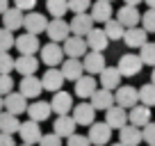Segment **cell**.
<instances>
[{
	"label": "cell",
	"mask_w": 155,
	"mask_h": 146,
	"mask_svg": "<svg viewBox=\"0 0 155 146\" xmlns=\"http://www.w3.org/2000/svg\"><path fill=\"white\" fill-rule=\"evenodd\" d=\"M89 103H91L94 107H96V112L101 110V112H107L112 105H114V91H110V89H96V91L91 94V98H89Z\"/></svg>",
	"instance_id": "484cf974"
},
{
	"label": "cell",
	"mask_w": 155,
	"mask_h": 146,
	"mask_svg": "<svg viewBox=\"0 0 155 146\" xmlns=\"http://www.w3.org/2000/svg\"><path fill=\"white\" fill-rule=\"evenodd\" d=\"M75 119L71 117V114H59L57 119H55L53 123V132H57L62 139H66V137H71L73 132H75Z\"/></svg>",
	"instance_id": "83f0119b"
},
{
	"label": "cell",
	"mask_w": 155,
	"mask_h": 146,
	"mask_svg": "<svg viewBox=\"0 0 155 146\" xmlns=\"http://www.w3.org/2000/svg\"><path fill=\"white\" fill-rule=\"evenodd\" d=\"M84 39H87V48L89 50H98V53H103V50L107 48V44H110V37L105 34L103 28H91Z\"/></svg>",
	"instance_id": "603a6c76"
},
{
	"label": "cell",
	"mask_w": 155,
	"mask_h": 146,
	"mask_svg": "<svg viewBox=\"0 0 155 146\" xmlns=\"http://www.w3.org/2000/svg\"><path fill=\"white\" fill-rule=\"evenodd\" d=\"M9 91H14V80L9 73H0V96H7Z\"/></svg>",
	"instance_id": "ab89813d"
},
{
	"label": "cell",
	"mask_w": 155,
	"mask_h": 146,
	"mask_svg": "<svg viewBox=\"0 0 155 146\" xmlns=\"http://www.w3.org/2000/svg\"><path fill=\"white\" fill-rule=\"evenodd\" d=\"M105 34L110 37V41H121L123 39V34H126V28H123L121 23L116 18H110V21H105Z\"/></svg>",
	"instance_id": "d6a6232c"
},
{
	"label": "cell",
	"mask_w": 155,
	"mask_h": 146,
	"mask_svg": "<svg viewBox=\"0 0 155 146\" xmlns=\"http://www.w3.org/2000/svg\"><path fill=\"white\" fill-rule=\"evenodd\" d=\"M71 112H73L71 117L75 119L78 126H91L96 121V107L91 103H78V105H73Z\"/></svg>",
	"instance_id": "5b68a950"
},
{
	"label": "cell",
	"mask_w": 155,
	"mask_h": 146,
	"mask_svg": "<svg viewBox=\"0 0 155 146\" xmlns=\"http://www.w3.org/2000/svg\"><path fill=\"white\" fill-rule=\"evenodd\" d=\"M2 28H7V30H12V32H16V30H21L23 28V18H25V14H23V9H18V7H9L7 12H2Z\"/></svg>",
	"instance_id": "d4e9b609"
},
{
	"label": "cell",
	"mask_w": 155,
	"mask_h": 146,
	"mask_svg": "<svg viewBox=\"0 0 155 146\" xmlns=\"http://www.w3.org/2000/svg\"><path fill=\"white\" fill-rule=\"evenodd\" d=\"M53 114V107H50V103H46V101H34V103H30L28 105V117L32 119V121H46V119Z\"/></svg>",
	"instance_id": "f546056e"
},
{
	"label": "cell",
	"mask_w": 155,
	"mask_h": 146,
	"mask_svg": "<svg viewBox=\"0 0 155 146\" xmlns=\"http://www.w3.org/2000/svg\"><path fill=\"white\" fill-rule=\"evenodd\" d=\"M21 146H34V144H25V141H23V144H21Z\"/></svg>",
	"instance_id": "db71d44e"
},
{
	"label": "cell",
	"mask_w": 155,
	"mask_h": 146,
	"mask_svg": "<svg viewBox=\"0 0 155 146\" xmlns=\"http://www.w3.org/2000/svg\"><path fill=\"white\" fill-rule=\"evenodd\" d=\"M89 141H91L94 146H105L110 144L112 139V128L107 126V121H94L91 126H89Z\"/></svg>",
	"instance_id": "7a4b0ae2"
},
{
	"label": "cell",
	"mask_w": 155,
	"mask_h": 146,
	"mask_svg": "<svg viewBox=\"0 0 155 146\" xmlns=\"http://www.w3.org/2000/svg\"><path fill=\"white\" fill-rule=\"evenodd\" d=\"M5 98V110L7 112H12V114H23V112H28V98L23 96L21 91H9L7 96H2Z\"/></svg>",
	"instance_id": "e0dca14e"
},
{
	"label": "cell",
	"mask_w": 155,
	"mask_h": 146,
	"mask_svg": "<svg viewBox=\"0 0 155 146\" xmlns=\"http://www.w3.org/2000/svg\"><path fill=\"white\" fill-rule=\"evenodd\" d=\"M18 91L23 94L25 98H39L41 91H44V85H41V78L37 75H23L18 85Z\"/></svg>",
	"instance_id": "8fae6325"
},
{
	"label": "cell",
	"mask_w": 155,
	"mask_h": 146,
	"mask_svg": "<svg viewBox=\"0 0 155 146\" xmlns=\"http://www.w3.org/2000/svg\"><path fill=\"white\" fill-rule=\"evenodd\" d=\"M121 71H119V66H105L101 73H98V82H101L103 89H110V91H114L116 87H121Z\"/></svg>",
	"instance_id": "30bf717a"
},
{
	"label": "cell",
	"mask_w": 155,
	"mask_h": 146,
	"mask_svg": "<svg viewBox=\"0 0 155 146\" xmlns=\"http://www.w3.org/2000/svg\"><path fill=\"white\" fill-rule=\"evenodd\" d=\"M50 107H53V112L57 114H71V110H73V98H71V94L68 91H55V96H53V101H50Z\"/></svg>",
	"instance_id": "4316f807"
},
{
	"label": "cell",
	"mask_w": 155,
	"mask_h": 146,
	"mask_svg": "<svg viewBox=\"0 0 155 146\" xmlns=\"http://www.w3.org/2000/svg\"><path fill=\"white\" fill-rule=\"evenodd\" d=\"M64 73L57 66H48V71L41 75V85H44V91H59L64 87Z\"/></svg>",
	"instance_id": "52a82bcc"
},
{
	"label": "cell",
	"mask_w": 155,
	"mask_h": 146,
	"mask_svg": "<svg viewBox=\"0 0 155 146\" xmlns=\"http://www.w3.org/2000/svg\"><path fill=\"white\" fill-rule=\"evenodd\" d=\"M39 48H41V44H39L37 34L25 32V34H21V37H16V50H18L21 55H34Z\"/></svg>",
	"instance_id": "cb8c5ba5"
},
{
	"label": "cell",
	"mask_w": 155,
	"mask_h": 146,
	"mask_svg": "<svg viewBox=\"0 0 155 146\" xmlns=\"http://www.w3.org/2000/svg\"><path fill=\"white\" fill-rule=\"evenodd\" d=\"M116 21H119L123 28H135V25L141 23V14H139V9H137L135 5H123L116 12Z\"/></svg>",
	"instance_id": "7c38bea8"
},
{
	"label": "cell",
	"mask_w": 155,
	"mask_h": 146,
	"mask_svg": "<svg viewBox=\"0 0 155 146\" xmlns=\"http://www.w3.org/2000/svg\"><path fill=\"white\" fill-rule=\"evenodd\" d=\"M59 68H62L64 78L73 80V82H75L78 78H82V75H84V66H82V59H80V57H66Z\"/></svg>",
	"instance_id": "44dd1931"
},
{
	"label": "cell",
	"mask_w": 155,
	"mask_h": 146,
	"mask_svg": "<svg viewBox=\"0 0 155 146\" xmlns=\"http://www.w3.org/2000/svg\"><path fill=\"white\" fill-rule=\"evenodd\" d=\"M37 68H39V59L34 55H18L14 71H18L21 75H34Z\"/></svg>",
	"instance_id": "4dcf8cb0"
},
{
	"label": "cell",
	"mask_w": 155,
	"mask_h": 146,
	"mask_svg": "<svg viewBox=\"0 0 155 146\" xmlns=\"http://www.w3.org/2000/svg\"><path fill=\"white\" fill-rule=\"evenodd\" d=\"M139 2H144V0H123V5H139Z\"/></svg>",
	"instance_id": "c3c4849f"
},
{
	"label": "cell",
	"mask_w": 155,
	"mask_h": 146,
	"mask_svg": "<svg viewBox=\"0 0 155 146\" xmlns=\"http://www.w3.org/2000/svg\"><path fill=\"white\" fill-rule=\"evenodd\" d=\"M148 146H155V144H148Z\"/></svg>",
	"instance_id": "11a10c76"
},
{
	"label": "cell",
	"mask_w": 155,
	"mask_h": 146,
	"mask_svg": "<svg viewBox=\"0 0 155 146\" xmlns=\"http://www.w3.org/2000/svg\"><path fill=\"white\" fill-rule=\"evenodd\" d=\"M114 103H116V105H121V107H126V110L135 107L137 103H139V89L130 87V85H126V87H116L114 89Z\"/></svg>",
	"instance_id": "277c9868"
},
{
	"label": "cell",
	"mask_w": 155,
	"mask_h": 146,
	"mask_svg": "<svg viewBox=\"0 0 155 146\" xmlns=\"http://www.w3.org/2000/svg\"><path fill=\"white\" fill-rule=\"evenodd\" d=\"M16 66V59L9 53H0V73H12Z\"/></svg>",
	"instance_id": "f35d334b"
},
{
	"label": "cell",
	"mask_w": 155,
	"mask_h": 146,
	"mask_svg": "<svg viewBox=\"0 0 155 146\" xmlns=\"http://www.w3.org/2000/svg\"><path fill=\"white\" fill-rule=\"evenodd\" d=\"M62 48H64V55H66V57H80V59H82L84 55H87V50H89L87 39H84V37H75V34H73V37H66Z\"/></svg>",
	"instance_id": "9c48e42d"
},
{
	"label": "cell",
	"mask_w": 155,
	"mask_h": 146,
	"mask_svg": "<svg viewBox=\"0 0 155 146\" xmlns=\"http://www.w3.org/2000/svg\"><path fill=\"white\" fill-rule=\"evenodd\" d=\"M9 9V0H0V14Z\"/></svg>",
	"instance_id": "7dc6e473"
},
{
	"label": "cell",
	"mask_w": 155,
	"mask_h": 146,
	"mask_svg": "<svg viewBox=\"0 0 155 146\" xmlns=\"http://www.w3.org/2000/svg\"><path fill=\"white\" fill-rule=\"evenodd\" d=\"M0 112H5V98L0 96Z\"/></svg>",
	"instance_id": "681fc988"
},
{
	"label": "cell",
	"mask_w": 155,
	"mask_h": 146,
	"mask_svg": "<svg viewBox=\"0 0 155 146\" xmlns=\"http://www.w3.org/2000/svg\"><path fill=\"white\" fill-rule=\"evenodd\" d=\"M141 132H144V141L146 144H155V123L148 121L144 128H141Z\"/></svg>",
	"instance_id": "ee69618b"
},
{
	"label": "cell",
	"mask_w": 155,
	"mask_h": 146,
	"mask_svg": "<svg viewBox=\"0 0 155 146\" xmlns=\"http://www.w3.org/2000/svg\"><path fill=\"white\" fill-rule=\"evenodd\" d=\"M114 9H112V2L110 0H96L91 2V18L94 23H105V21L112 18Z\"/></svg>",
	"instance_id": "f1b7e54d"
},
{
	"label": "cell",
	"mask_w": 155,
	"mask_h": 146,
	"mask_svg": "<svg viewBox=\"0 0 155 146\" xmlns=\"http://www.w3.org/2000/svg\"><path fill=\"white\" fill-rule=\"evenodd\" d=\"M119 71H121V75H126V78H132V75H137V73L141 71V66H144V62H141L139 55H132V53H126L121 55V59H119Z\"/></svg>",
	"instance_id": "ba28073f"
},
{
	"label": "cell",
	"mask_w": 155,
	"mask_h": 146,
	"mask_svg": "<svg viewBox=\"0 0 155 146\" xmlns=\"http://www.w3.org/2000/svg\"><path fill=\"white\" fill-rule=\"evenodd\" d=\"M14 46H16L14 32H12V30H7V28H0V53H9Z\"/></svg>",
	"instance_id": "e575fe53"
},
{
	"label": "cell",
	"mask_w": 155,
	"mask_h": 146,
	"mask_svg": "<svg viewBox=\"0 0 155 146\" xmlns=\"http://www.w3.org/2000/svg\"><path fill=\"white\" fill-rule=\"evenodd\" d=\"M82 66H84V73L96 75V73H101L107 64H105L103 53H98V50H87V55L82 57Z\"/></svg>",
	"instance_id": "9a60e30c"
},
{
	"label": "cell",
	"mask_w": 155,
	"mask_h": 146,
	"mask_svg": "<svg viewBox=\"0 0 155 146\" xmlns=\"http://www.w3.org/2000/svg\"><path fill=\"white\" fill-rule=\"evenodd\" d=\"M46 34H48L50 41L64 44V41H66V37H71V25H68L64 18H53V21H48Z\"/></svg>",
	"instance_id": "3957f363"
},
{
	"label": "cell",
	"mask_w": 155,
	"mask_h": 146,
	"mask_svg": "<svg viewBox=\"0 0 155 146\" xmlns=\"http://www.w3.org/2000/svg\"><path fill=\"white\" fill-rule=\"evenodd\" d=\"M46 9L53 18H64L68 12V0H46Z\"/></svg>",
	"instance_id": "836d02e7"
},
{
	"label": "cell",
	"mask_w": 155,
	"mask_h": 146,
	"mask_svg": "<svg viewBox=\"0 0 155 146\" xmlns=\"http://www.w3.org/2000/svg\"><path fill=\"white\" fill-rule=\"evenodd\" d=\"M71 34H75V37H87L89 30L94 28V18L91 14H87V12H82V14H75L71 18Z\"/></svg>",
	"instance_id": "4fadbf2b"
},
{
	"label": "cell",
	"mask_w": 155,
	"mask_h": 146,
	"mask_svg": "<svg viewBox=\"0 0 155 146\" xmlns=\"http://www.w3.org/2000/svg\"><path fill=\"white\" fill-rule=\"evenodd\" d=\"M98 89V80L94 78V75H89V73H84L82 78H78L75 80V89H73V91H75V96L78 98H91V94L96 91Z\"/></svg>",
	"instance_id": "ac0fdd59"
},
{
	"label": "cell",
	"mask_w": 155,
	"mask_h": 146,
	"mask_svg": "<svg viewBox=\"0 0 155 146\" xmlns=\"http://www.w3.org/2000/svg\"><path fill=\"white\" fill-rule=\"evenodd\" d=\"M105 121H107V126H110L112 130H114V128H116V130H121V128L128 123V110L114 103V105L105 112Z\"/></svg>",
	"instance_id": "5bb4252c"
},
{
	"label": "cell",
	"mask_w": 155,
	"mask_h": 146,
	"mask_svg": "<svg viewBox=\"0 0 155 146\" xmlns=\"http://www.w3.org/2000/svg\"><path fill=\"white\" fill-rule=\"evenodd\" d=\"M91 7V0H68V9L73 14H82V12H89Z\"/></svg>",
	"instance_id": "60d3db41"
},
{
	"label": "cell",
	"mask_w": 155,
	"mask_h": 146,
	"mask_svg": "<svg viewBox=\"0 0 155 146\" xmlns=\"http://www.w3.org/2000/svg\"><path fill=\"white\" fill-rule=\"evenodd\" d=\"M119 141L126 144V146H139L144 141V132H141V128L132 126V123H126L119 130Z\"/></svg>",
	"instance_id": "ffe728a7"
},
{
	"label": "cell",
	"mask_w": 155,
	"mask_h": 146,
	"mask_svg": "<svg viewBox=\"0 0 155 146\" xmlns=\"http://www.w3.org/2000/svg\"><path fill=\"white\" fill-rule=\"evenodd\" d=\"M139 57L141 62L146 64V66H155V41L150 44V41H146L144 46L139 48Z\"/></svg>",
	"instance_id": "d590c367"
},
{
	"label": "cell",
	"mask_w": 155,
	"mask_h": 146,
	"mask_svg": "<svg viewBox=\"0 0 155 146\" xmlns=\"http://www.w3.org/2000/svg\"><path fill=\"white\" fill-rule=\"evenodd\" d=\"M144 2H146L148 7H153V9H155V0H144Z\"/></svg>",
	"instance_id": "f907efd6"
},
{
	"label": "cell",
	"mask_w": 155,
	"mask_h": 146,
	"mask_svg": "<svg viewBox=\"0 0 155 146\" xmlns=\"http://www.w3.org/2000/svg\"><path fill=\"white\" fill-rule=\"evenodd\" d=\"M39 53H41V62H44L46 66H62V62L66 59L64 57V48L57 41H48L46 46L39 48Z\"/></svg>",
	"instance_id": "6da1fadb"
},
{
	"label": "cell",
	"mask_w": 155,
	"mask_h": 146,
	"mask_svg": "<svg viewBox=\"0 0 155 146\" xmlns=\"http://www.w3.org/2000/svg\"><path fill=\"white\" fill-rule=\"evenodd\" d=\"M34 5H37V0H14V7H18L23 12H32Z\"/></svg>",
	"instance_id": "f6af8a7d"
},
{
	"label": "cell",
	"mask_w": 155,
	"mask_h": 146,
	"mask_svg": "<svg viewBox=\"0 0 155 146\" xmlns=\"http://www.w3.org/2000/svg\"><path fill=\"white\" fill-rule=\"evenodd\" d=\"M18 128H21V121H18V117L16 114H12V112H0V132H7V135H14V132H18Z\"/></svg>",
	"instance_id": "1f68e13d"
},
{
	"label": "cell",
	"mask_w": 155,
	"mask_h": 146,
	"mask_svg": "<svg viewBox=\"0 0 155 146\" xmlns=\"http://www.w3.org/2000/svg\"><path fill=\"white\" fill-rule=\"evenodd\" d=\"M66 146H91V141H89L87 135H78V132H73L71 137H66Z\"/></svg>",
	"instance_id": "7bdbcfd3"
},
{
	"label": "cell",
	"mask_w": 155,
	"mask_h": 146,
	"mask_svg": "<svg viewBox=\"0 0 155 146\" xmlns=\"http://www.w3.org/2000/svg\"><path fill=\"white\" fill-rule=\"evenodd\" d=\"M37 146H62V137L57 132H50V135H41Z\"/></svg>",
	"instance_id": "b9f144b4"
},
{
	"label": "cell",
	"mask_w": 155,
	"mask_h": 146,
	"mask_svg": "<svg viewBox=\"0 0 155 146\" xmlns=\"http://www.w3.org/2000/svg\"><path fill=\"white\" fill-rule=\"evenodd\" d=\"M0 146H16V141H14V135L0 132Z\"/></svg>",
	"instance_id": "bcb514c9"
},
{
	"label": "cell",
	"mask_w": 155,
	"mask_h": 146,
	"mask_svg": "<svg viewBox=\"0 0 155 146\" xmlns=\"http://www.w3.org/2000/svg\"><path fill=\"white\" fill-rule=\"evenodd\" d=\"M18 135L21 139L25 141V144H39V139H41V128H39V121H32V119H28V121L21 123L18 128Z\"/></svg>",
	"instance_id": "d6986e66"
},
{
	"label": "cell",
	"mask_w": 155,
	"mask_h": 146,
	"mask_svg": "<svg viewBox=\"0 0 155 146\" xmlns=\"http://www.w3.org/2000/svg\"><path fill=\"white\" fill-rule=\"evenodd\" d=\"M112 146H126V144H121V141H116V144H112Z\"/></svg>",
	"instance_id": "f5cc1de1"
},
{
	"label": "cell",
	"mask_w": 155,
	"mask_h": 146,
	"mask_svg": "<svg viewBox=\"0 0 155 146\" xmlns=\"http://www.w3.org/2000/svg\"><path fill=\"white\" fill-rule=\"evenodd\" d=\"M123 41H126L128 48H141V46L148 41V32H146L141 25H135V28H126V34H123Z\"/></svg>",
	"instance_id": "2e32d148"
},
{
	"label": "cell",
	"mask_w": 155,
	"mask_h": 146,
	"mask_svg": "<svg viewBox=\"0 0 155 146\" xmlns=\"http://www.w3.org/2000/svg\"><path fill=\"white\" fill-rule=\"evenodd\" d=\"M148 121H150V107L148 105L137 103L135 107L128 110V123H132V126H137V128H144Z\"/></svg>",
	"instance_id": "7402d4cb"
},
{
	"label": "cell",
	"mask_w": 155,
	"mask_h": 146,
	"mask_svg": "<svg viewBox=\"0 0 155 146\" xmlns=\"http://www.w3.org/2000/svg\"><path fill=\"white\" fill-rule=\"evenodd\" d=\"M110 2H112V0H110Z\"/></svg>",
	"instance_id": "9f6ffc18"
},
{
	"label": "cell",
	"mask_w": 155,
	"mask_h": 146,
	"mask_svg": "<svg viewBox=\"0 0 155 146\" xmlns=\"http://www.w3.org/2000/svg\"><path fill=\"white\" fill-rule=\"evenodd\" d=\"M139 103H144V105H148V107H155V85L153 82L144 85V87L139 89Z\"/></svg>",
	"instance_id": "8d00e7d4"
},
{
	"label": "cell",
	"mask_w": 155,
	"mask_h": 146,
	"mask_svg": "<svg viewBox=\"0 0 155 146\" xmlns=\"http://www.w3.org/2000/svg\"><path fill=\"white\" fill-rule=\"evenodd\" d=\"M23 28H25V32H32V34H41V32H46V28H48V18H46L41 12H28L25 14V18H23Z\"/></svg>",
	"instance_id": "8992f818"
},
{
	"label": "cell",
	"mask_w": 155,
	"mask_h": 146,
	"mask_svg": "<svg viewBox=\"0 0 155 146\" xmlns=\"http://www.w3.org/2000/svg\"><path fill=\"white\" fill-rule=\"evenodd\" d=\"M150 82L155 85V66H153V73H150Z\"/></svg>",
	"instance_id": "816d5d0a"
},
{
	"label": "cell",
	"mask_w": 155,
	"mask_h": 146,
	"mask_svg": "<svg viewBox=\"0 0 155 146\" xmlns=\"http://www.w3.org/2000/svg\"><path fill=\"white\" fill-rule=\"evenodd\" d=\"M141 28H144L146 32H155V9L153 7H148V12H144V16H141Z\"/></svg>",
	"instance_id": "74e56055"
}]
</instances>
